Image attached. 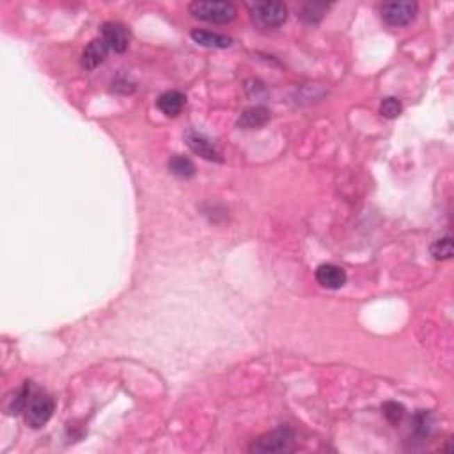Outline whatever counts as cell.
<instances>
[{
    "mask_svg": "<svg viewBox=\"0 0 454 454\" xmlns=\"http://www.w3.org/2000/svg\"><path fill=\"white\" fill-rule=\"evenodd\" d=\"M53 410H56V401H53L52 396H48L47 392H43L37 387H32L27 405L24 408L25 423L34 430H37V428L44 426L50 421Z\"/></svg>",
    "mask_w": 454,
    "mask_h": 454,
    "instance_id": "obj_1",
    "label": "cell"
},
{
    "mask_svg": "<svg viewBox=\"0 0 454 454\" xmlns=\"http://www.w3.org/2000/svg\"><path fill=\"white\" fill-rule=\"evenodd\" d=\"M316 280H318L319 286L327 287V289H339L346 283V271L341 267H335V264L330 263L319 264L316 268Z\"/></svg>",
    "mask_w": 454,
    "mask_h": 454,
    "instance_id": "obj_8",
    "label": "cell"
},
{
    "mask_svg": "<svg viewBox=\"0 0 454 454\" xmlns=\"http://www.w3.org/2000/svg\"><path fill=\"white\" fill-rule=\"evenodd\" d=\"M188 11L197 20L208 22V24H229L236 18L235 4L231 2H204V0H197L188 6Z\"/></svg>",
    "mask_w": 454,
    "mask_h": 454,
    "instance_id": "obj_2",
    "label": "cell"
},
{
    "mask_svg": "<svg viewBox=\"0 0 454 454\" xmlns=\"http://www.w3.org/2000/svg\"><path fill=\"white\" fill-rule=\"evenodd\" d=\"M108 53V47L105 44V41L101 37L98 40H92L87 47L84 48V52H82V59H80V64H82V68L84 69H94L98 68L101 62L105 60Z\"/></svg>",
    "mask_w": 454,
    "mask_h": 454,
    "instance_id": "obj_9",
    "label": "cell"
},
{
    "mask_svg": "<svg viewBox=\"0 0 454 454\" xmlns=\"http://www.w3.org/2000/svg\"><path fill=\"white\" fill-rule=\"evenodd\" d=\"M382 410H383V415H385V417L389 419L392 424L399 423L403 415H405V408H403L401 405H399V403H396V401L385 403V405L382 407Z\"/></svg>",
    "mask_w": 454,
    "mask_h": 454,
    "instance_id": "obj_18",
    "label": "cell"
},
{
    "mask_svg": "<svg viewBox=\"0 0 454 454\" xmlns=\"http://www.w3.org/2000/svg\"><path fill=\"white\" fill-rule=\"evenodd\" d=\"M251 12L254 24L263 28L280 27L287 18V8L283 2H255Z\"/></svg>",
    "mask_w": 454,
    "mask_h": 454,
    "instance_id": "obj_4",
    "label": "cell"
},
{
    "mask_svg": "<svg viewBox=\"0 0 454 454\" xmlns=\"http://www.w3.org/2000/svg\"><path fill=\"white\" fill-rule=\"evenodd\" d=\"M169 171L174 176H178V178H185V180L196 174L194 164L188 158H185V156H172L169 160Z\"/></svg>",
    "mask_w": 454,
    "mask_h": 454,
    "instance_id": "obj_13",
    "label": "cell"
},
{
    "mask_svg": "<svg viewBox=\"0 0 454 454\" xmlns=\"http://www.w3.org/2000/svg\"><path fill=\"white\" fill-rule=\"evenodd\" d=\"M431 255L435 259H451L453 258V239L451 236L440 238L431 245Z\"/></svg>",
    "mask_w": 454,
    "mask_h": 454,
    "instance_id": "obj_15",
    "label": "cell"
},
{
    "mask_svg": "<svg viewBox=\"0 0 454 454\" xmlns=\"http://www.w3.org/2000/svg\"><path fill=\"white\" fill-rule=\"evenodd\" d=\"M417 4L415 2H407V0H399V2H387L382 6V18L387 25L392 27H403L408 25L417 15Z\"/></svg>",
    "mask_w": 454,
    "mask_h": 454,
    "instance_id": "obj_5",
    "label": "cell"
},
{
    "mask_svg": "<svg viewBox=\"0 0 454 454\" xmlns=\"http://www.w3.org/2000/svg\"><path fill=\"white\" fill-rule=\"evenodd\" d=\"M268 121H270V112L264 107H254L243 112L238 124L245 130H258V128H263Z\"/></svg>",
    "mask_w": 454,
    "mask_h": 454,
    "instance_id": "obj_11",
    "label": "cell"
},
{
    "mask_svg": "<svg viewBox=\"0 0 454 454\" xmlns=\"http://www.w3.org/2000/svg\"><path fill=\"white\" fill-rule=\"evenodd\" d=\"M185 140H187L188 148L196 153V155L203 156V158L210 160V162H220V160H222L220 158V151L215 148V144L208 139L206 135H203V133L190 130V132H187V135H185Z\"/></svg>",
    "mask_w": 454,
    "mask_h": 454,
    "instance_id": "obj_7",
    "label": "cell"
},
{
    "mask_svg": "<svg viewBox=\"0 0 454 454\" xmlns=\"http://www.w3.org/2000/svg\"><path fill=\"white\" fill-rule=\"evenodd\" d=\"M185 103H187V98L180 91H167L164 94H160L158 100H156V107L164 112L167 117L178 116L183 110Z\"/></svg>",
    "mask_w": 454,
    "mask_h": 454,
    "instance_id": "obj_10",
    "label": "cell"
},
{
    "mask_svg": "<svg viewBox=\"0 0 454 454\" xmlns=\"http://www.w3.org/2000/svg\"><path fill=\"white\" fill-rule=\"evenodd\" d=\"M101 40L110 52L123 53L130 44V31L119 22H105L101 25Z\"/></svg>",
    "mask_w": 454,
    "mask_h": 454,
    "instance_id": "obj_6",
    "label": "cell"
},
{
    "mask_svg": "<svg viewBox=\"0 0 454 454\" xmlns=\"http://www.w3.org/2000/svg\"><path fill=\"white\" fill-rule=\"evenodd\" d=\"M412 430L415 431V433L419 435V437H428L431 431V417L430 414H426V412H419L417 415L414 417V421H412Z\"/></svg>",
    "mask_w": 454,
    "mask_h": 454,
    "instance_id": "obj_16",
    "label": "cell"
},
{
    "mask_svg": "<svg viewBox=\"0 0 454 454\" xmlns=\"http://www.w3.org/2000/svg\"><path fill=\"white\" fill-rule=\"evenodd\" d=\"M325 9L327 6L319 4V2H311V4H305L300 11V18H302L305 24H318L319 20L325 15Z\"/></svg>",
    "mask_w": 454,
    "mask_h": 454,
    "instance_id": "obj_14",
    "label": "cell"
},
{
    "mask_svg": "<svg viewBox=\"0 0 454 454\" xmlns=\"http://www.w3.org/2000/svg\"><path fill=\"white\" fill-rule=\"evenodd\" d=\"M401 103H399V100H396V98H385V100L380 103V114H382L383 117H387V119L398 117L399 114H401Z\"/></svg>",
    "mask_w": 454,
    "mask_h": 454,
    "instance_id": "obj_17",
    "label": "cell"
},
{
    "mask_svg": "<svg viewBox=\"0 0 454 454\" xmlns=\"http://www.w3.org/2000/svg\"><path fill=\"white\" fill-rule=\"evenodd\" d=\"M295 444V433L289 428H279L263 435L251 446V453H289Z\"/></svg>",
    "mask_w": 454,
    "mask_h": 454,
    "instance_id": "obj_3",
    "label": "cell"
},
{
    "mask_svg": "<svg viewBox=\"0 0 454 454\" xmlns=\"http://www.w3.org/2000/svg\"><path fill=\"white\" fill-rule=\"evenodd\" d=\"M192 40L196 41L197 44L206 48H227L231 47L233 40L229 36H224V34H217V32H210V31H192Z\"/></svg>",
    "mask_w": 454,
    "mask_h": 454,
    "instance_id": "obj_12",
    "label": "cell"
}]
</instances>
